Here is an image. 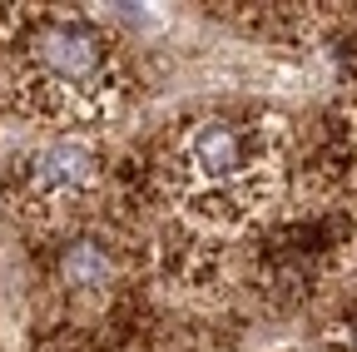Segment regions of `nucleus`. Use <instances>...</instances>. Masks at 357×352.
<instances>
[{
	"mask_svg": "<svg viewBox=\"0 0 357 352\" xmlns=\"http://www.w3.org/2000/svg\"><path fill=\"white\" fill-rule=\"evenodd\" d=\"M263 174H268L263 135L248 124L204 119L178 144V184L213 218L248 213L263 199Z\"/></svg>",
	"mask_w": 357,
	"mask_h": 352,
	"instance_id": "1",
	"label": "nucleus"
},
{
	"mask_svg": "<svg viewBox=\"0 0 357 352\" xmlns=\"http://www.w3.org/2000/svg\"><path fill=\"white\" fill-rule=\"evenodd\" d=\"M30 60L45 90L70 100V109H105L114 90V55L100 25L89 20H50L30 40Z\"/></svg>",
	"mask_w": 357,
	"mask_h": 352,
	"instance_id": "2",
	"label": "nucleus"
},
{
	"mask_svg": "<svg viewBox=\"0 0 357 352\" xmlns=\"http://www.w3.org/2000/svg\"><path fill=\"white\" fill-rule=\"evenodd\" d=\"M95 154H89L84 144L75 139H60V144H45L35 159H30V174H25V184L35 199L45 204H70L79 199L89 184H95Z\"/></svg>",
	"mask_w": 357,
	"mask_h": 352,
	"instance_id": "3",
	"label": "nucleus"
},
{
	"mask_svg": "<svg viewBox=\"0 0 357 352\" xmlns=\"http://www.w3.org/2000/svg\"><path fill=\"white\" fill-rule=\"evenodd\" d=\"M114 278V253L105 238H70L60 248V283L75 293H100Z\"/></svg>",
	"mask_w": 357,
	"mask_h": 352,
	"instance_id": "4",
	"label": "nucleus"
},
{
	"mask_svg": "<svg viewBox=\"0 0 357 352\" xmlns=\"http://www.w3.org/2000/svg\"><path fill=\"white\" fill-rule=\"evenodd\" d=\"M352 342H357V332H352Z\"/></svg>",
	"mask_w": 357,
	"mask_h": 352,
	"instance_id": "5",
	"label": "nucleus"
}]
</instances>
